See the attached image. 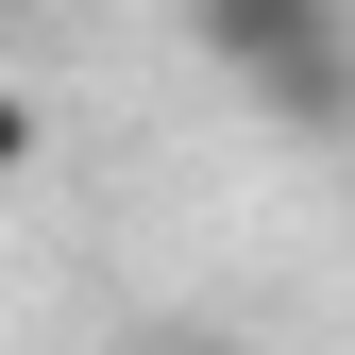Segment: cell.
<instances>
[{
	"label": "cell",
	"instance_id": "1",
	"mask_svg": "<svg viewBox=\"0 0 355 355\" xmlns=\"http://www.w3.org/2000/svg\"><path fill=\"white\" fill-rule=\"evenodd\" d=\"M203 68L288 136H355V0H187Z\"/></svg>",
	"mask_w": 355,
	"mask_h": 355
},
{
	"label": "cell",
	"instance_id": "2",
	"mask_svg": "<svg viewBox=\"0 0 355 355\" xmlns=\"http://www.w3.org/2000/svg\"><path fill=\"white\" fill-rule=\"evenodd\" d=\"M17 169H34V102L0 85V187H17Z\"/></svg>",
	"mask_w": 355,
	"mask_h": 355
},
{
	"label": "cell",
	"instance_id": "3",
	"mask_svg": "<svg viewBox=\"0 0 355 355\" xmlns=\"http://www.w3.org/2000/svg\"><path fill=\"white\" fill-rule=\"evenodd\" d=\"M119 355H237V338H203V322H153V338H119Z\"/></svg>",
	"mask_w": 355,
	"mask_h": 355
},
{
	"label": "cell",
	"instance_id": "4",
	"mask_svg": "<svg viewBox=\"0 0 355 355\" xmlns=\"http://www.w3.org/2000/svg\"><path fill=\"white\" fill-rule=\"evenodd\" d=\"M0 34H17V0H0Z\"/></svg>",
	"mask_w": 355,
	"mask_h": 355
}]
</instances>
